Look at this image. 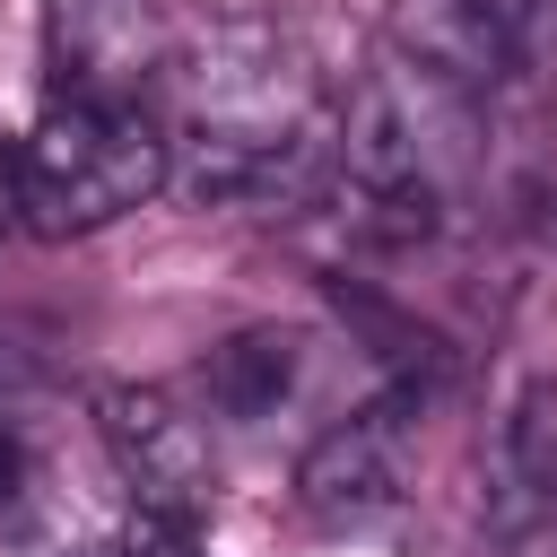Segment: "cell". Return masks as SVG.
Here are the masks:
<instances>
[{"instance_id": "6da1fadb", "label": "cell", "mask_w": 557, "mask_h": 557, "mask_svg": "<svg viewBox=\"0 0 557 557\" xmlns=\"http://www.w3.org/2000/svg\"><path fill=\"white\" fill-rule=\"evenodd\" d=\"M174 183L200 209H305L339 174V104L287 26L226 17L174 52Z\"/></svg>"}, {"instance_id": "7a4b0ae2", "label": "cell", "mask_w": 557, "mask_h": 557, "mask_svg": "<svg viewBox=\"0 0 557 557\" xmlns=\"http://www.w3.org/2000/svg\"><path fill=\"white\" fill-rule=\"evenodd\" d=\"M479 165V96L435 61L383 44L339 96V183L400 235H426L435 209Z\"/></svg>"}, {"instance_id": "3957f363", "label": "cell", "mask_w": 557, "mask_h": 557, "mask_svg": "<svg viewBox=\"0 0 557 557\" xmlns=\"http://www.w3.org/2000/svg\"><path fill=\"white\" fill-rule=\"evenodd\" d=\"M174 183L165 122L148 104H44L17 139V218L52 244L96 235Z\"/></svg>"}, {"instance_id": "277c9868", "label": "cell", "mask_w": 557, "mask_h": 557, "mask_svg": "<svg viewBox=\"0 0 557 557\" xmlns=\"http://www.w3.org/2000/svg\"><path fill=\"white\" fill-rule=\"evenodd\" d=\"M400 52L435 61L470 96L513 87L531 104H557V0H409Z\"/></svg>"}, {"instance_id": "5b68a950", "label": "cell", "mask_w": 557, "mask_h": 557, "mask_svg": "<svg viewBox=\"0 0 557 557\" xmlns=\"http://www.w3.org/2000/svg\"><path fill=\"white\" fill-rule=\"evenodd\" d=\"M96 426H104V453L131 487V513L191 531L218 505V444L191 400H174L157 383H113V392H96Z\"/></svg>"}, {"instance_id": "8992f818", "label": "cell", "mask_w": 557, "mask_h": 557, "mask_svg": "<svg viewBox=\"0 0 557 557\" xmlns=\"http://www.w3.org/2000/svg\"><path fill=\"white\" fill-rule=\"evenodd\" d=\"M44 70L52 104H148L174 78V26L157 0H52Z\"/></svg>"}, {"instance_id": "52a82bcc", "label": "cell", "mask_w": 557, "mask_h": 557, "mask_svg": "<svg viewBox=\"0 0 557 557\" xmlns=\"http://www.w3.org/2000/svg\"><path fill=\"white\" fill-rule=\"evenodd\" d=\"M400 496H409V392L331 418L296 461V505L322 531H374L383 513H400Z\"/></svg>"}, {"instance_id": "ba28073f", "label": "cell", "mask_w": 557, "mask_h": 557, "mask_svg": "<svg viewBox=\"0 0 557 557\" xmlns=\"http://www.w3.org/2000/svg\"><path fill=\"white\" fill-rule=\"evenodd\" d=\"M557 513V374H531L496 418V531Z\"/></svg>"}, {"instance_id": "9c48e42d", "label": "cell", "mask_w": 557, "mask_h": 557, "mask_svg": "<svg viewBox=\"0 0 557 557\" xmlns=\"http://www.w3.org/2000/svg\"><path fill=\"white\" fill-rule=\"evenodd\" d=\"M296 383H305V331H278V322H252V331L218 339L209 366H200L209 409L218 418H244V426L252 418H278L296 400Z\"/></svg>"}, {"instance_id": "30bf717a", "label": "cell", "mask_w": 557, "mask_h": 557, "mask_svg": "<svg viewBox=\"0 0 557 557\" xmlns=\"http://www.w3.org/2000/svg\"><path fill=\"white\" fill-rule=\"evenodd\" d=\"M17 226H26V218H17V139L0 131V244H9Z\"/></svg>"}, {"instance_id": "8fae6325", "label": "cell", "mask_w": 557, "mask_h": 557, "mask_svg": "<svg viewBox=\"0 0 557 557\" xmlns=\"http://www.w3.org/2000/svg\"><path fill=\"white\" fill-rule=\"evenodd\" d=\"M17 470H26V461H17V444L0 435V513H9V496H17Z\"/></svg>"}]
</instances>
